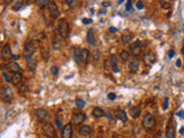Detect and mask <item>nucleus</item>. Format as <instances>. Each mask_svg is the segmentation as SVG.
Returning <instances> with one entry per match:
<instances>
[{"mask_svg":"<svg viewBox=\"0 0 184 138\" xmlns=\"http://www.w3.org/2000/svg\"><path fill=\"white\" fill-rule=\"evenodd\" d=\"M93 55H95V60H99V57H100V55H99V51H98V50L95 51Z\"/></svg>","mask_w":184,"mask_h":138,"instance_id":"nucleus-44","label":"nucleus"},{"mask_svg":"<svg viewBox=\"0 0 184 138\" xmlns=\"http://www.w3.org/2000/svg\"><path fill=\"white\" fill-rule=\"evenodd\" d=\"M106 117L110 120V122H114V116H113V114H110V113H107V114H106Z\"/></svg>","mask_w":184,"mask_h":138,"instance_id":"nucleus-41","label":"nucleus"},{"mask_svg":"<svg viewBox=\"0 0 184 138\" xmlns=\"http://www.w3.org/2000/svg\"><path fill=\"white\" fill-rule=\"evenodd\" d=\"M37 4H38V6L40 8H43V7H45V6H47V5H50L51 2L48 1V0H38L37 1Z\"/></svg>","mask_w":184,"mask_h":138,"instance_id":"nucleus-30","label":"nucleus"},{"mask_svg":"<svg viewBox=\"0 0 184 138\" xmlns=\"http://www.w3.org/2000/svg\"><path fill=\"white\" fill-rule=\"evenodd\" d=\"M176 66H177V67H181V66H182V62H181V60H177V61H176Z\"/></svg>","mask_w":184,"mask_h":138,"instance_id":"nucleus-51","label":"nucleus"},{"mask_svg":"<svg viewBox=\"0 0 184 138\" xmlns=\"http://www.w3.org/2000/svg\"><path fill=\"white\" fill-rule=\"evenodd\" d=\"M133 39V36L131 34H129V32H124V34L122 35V42H123V44H125V45L131 43Z\"/></svg>","mask_w":184,"mask_h":138,"instance_id":"nucleus-23","label":"nucleus"},{"mask_svg":"<svg viewBox=\"0 0 184 138\" xmlns=\"http://www.w3.org/2000/svg\"><path fill=\"white\" fill-rule=\"evenodd\" d=\"M160 4H161V7L163 9H169L171 7V4H170L169 1H161Z\"/></svg>","mask_w":184,"mask_h":138,"instance_id":"nucleus-32","label":"nucleus"},{"mask_svg":"<svg viewBox=\"0 0 184 138\" xmlns=\"http://www.w3.org/2000/svg\"><path fill=\"white\" fill-rule=\"evenodd\" d=\"M75 105H76L78 108H84V107H85V101H84L83 99H76Z\"/></svg>","mask_w":184,"mask_h":138,"instance_id":"nucleus-29","label":"nucleus"},{"mask_svg":"<svg viewBox=\"0 0 184 138\" xmlns=\"http://www.w3.org/2000/svg\"><path fill=\"white\" fill-rule=\"evenodd\" d=\"M130 53L133 57H138L142 54V43L140 42H136V43L131 44L130 46Z\"/></svg>","mask_w":184,"mask_h":138,"instance_id":"nucleus-7","label":"nucleus"},{"mask_svg":"<svg viewBox=\"0 0 184 138\" xmlns=\"http://www.w3.org/2000/svg\"><path fill=\"white\" fill-rule=\"evenodd\" d=\"M120 58H121L122 61H128L130 59V54H129L128 51L123 50V51H121V53H120Z\"/></svg>","mask_w":184,"mask_h":138,"instance_id":"nucleus-28","label":"nucleus"},{"mask_svg":"<svg viewBox=\"0 0 184 138\" xmlns=\"http://www.w3.org/2000/svg\"><path fill=\"white\" fill-rule=\"evenodd\" d=\"M42 57H43L44 60H47L48 57H50V52L47 51V50H43V51H42Z\"/></svg>","mask_w":184,"mask_h":138,"instance_id":"nucleus-37","label":"nucleus"},{"mask_svg":"<svg viewBox=\"0 0 184 138\" xmlns=\"http://www.w3.org/2000/svg\"><path fill=\"white\" fill-rule=\"evenodd\" d=\"M180 134H181V135H184V128H181V129H180Z\"/></svg>","mask_w":184,"mask_h":138,"instance_id":"nucleus-52","label":"nucleus"},{"mask_svg":"<svg viewBox=\"0 0 184 138\" xmlns=\"http://www.w3.org/2000/svg\"><path fill=\"white\" fill-rule=\"evenodd\" d=\"M55 124H57V128H58V129H61V130L63 129V128H62V123H61V121H60L59 119L55 120Z\"/></svg>","mask_w":184,"mask_h":138,"instance_id":"nucleus-38","label":"nucleus"},{"mask_svg":"<svg viewBox=\"0 0 184 138\" xmlns=\"http://www.w3.org/2000/svg\"><path fill=\"white\" fill-rule=\"evenodd\" d=\"M22 80H23L22 73L14 74V75H13V77H12V83H13L14 85H20V84H21V82H22Z\"/></svg>","mask_w":184,"mask_h":138,"instance_id":"nucleus-19","label":"nucleus"},{"mask_svg":"<svg viewBox=\"0 0 184 138\" xmlns=\"http://www.w3.org/2000/svg\"><path fill=\"white\" fill-rule=\"evenodd\" d=\"M131 7H133V2H131V1H128V2H127V6H125L127 10H131Z\"/></svg>","mask_w":184,"mask_h":138,"instance_id":"nucleus-42","label":"nucleus"},{"mask_svg":"<svg viewBox=\"0 0 184 138\" xmlns=\"http://www.w3.org/2000/svg\"><path fill=\"white\" fill-rule=\"evenodd\" d=\"M85 119H86L85 114H83V113H75L73 115V122L75 124H81L84 122Z\"/></svg>","mask_w":184,"mask_h":138,"instance_id":"nucleus-12","label":"nucleus"},{"mask_svg":"<svg viewBox=\"0 0 184 138\" xmlns=\"http://www.w3.org/2000/svg\"><path fill=\"white\" fill-rule=\"evenodd\" d=\"M116 119L120 120L121 122H127L128 115H127V113H125L123 109H118V112H116Z\"/></svg>","mask_w":184,"mask_h":138,"instance_id":"nucleus-21","label":"nucleus"},{"mask_svg":"<svg viewBox=\"0 0 184 138\" xmlns=\"http://www.w3.org/2000/svg\"><path fill=\"white\" fill-rule=\"evenodd\" d=\"M12 59H13V60H17V59H20V55H14V54H13V55H12Z\"/></svg>","mask_w":184,"mask_h":138,"instance_id":"nucleus-50","label":"nucleus"},{"mask_svg":"<svg viewBox=\"0 0 184 138\" xmlns=\"http://www.w3.org/2000/svg\"><path fill=\"white\" fill-rule=\"evenodd\" d=\"M110 5H112V2H110V1H104L103 2L104 7H108V6H110Z\"/></svg>","mask_w":184,"mask_h":138,"instance_id":"nucleus-47","label":"nucleus"},{"mask_svg":"<svg viewBox=\"0 0 184 138\" xmlns=\"http://www.w3.org/2000/svg\"><path fill=\"white\" fill-rule=\"evenodd\" d=\"M22 6H23V1H16V2H15V6H13V9H14V10H17V9H20Z\"/></svg>","mask_w":184,"mask_h":138,"instance_id":"nucleus-36","label":"nucleus"},{"mask_svg":"<svg viewBox=\"0 0 184 138\" xmlns=\"http://www.w3.org/2000/svg\"><path fill=\"white\" fill-rule=\"evenodd\" d=\"M66 4L68 5V7L74 8L77 5V1H73V0H66Z\"/></svg>","mask_w":184,"mask_h":138,"instance_id":"nucleus-35","label":"nucleus"},{"mask_svg":"<svg viewBox=\"0 0 184 138\" xmlns=\"http://www.w3.org/2000/svg\"><path fill=\"white\" fill-rule=\"evenodd\" d=\"M128 69L131 74H136L139 69V61L137 59H131L129 61V66H128Z\"/></svg>","mask_w":184,"mask_h":138,"instance_id":"nucleus-8","label":"nucleus"},{"mask_svg":"<svg viewBox=\"0 0 184 138\" xmlns=\"http://www.w3.org/2000/svg\"><path fill=\"white\" fill-rule=\"evenodd\" d=\"M7 68L9 72H12V73H14V74L22 73V68L20 67L19 63H16V62H10V63H8Z\"/></svg>","mask_w":184,"mask_h":138,"instance_id":"nucleus-11","label":"nucleus"},{"mask_svg":"<svg viewBox=\"0 0 184 138\" xmlns=\"http://www.w3.org/2000/svg\"><path fill=\"white\" fill-rule=\"evenodd\" d=\"M166 137L167 138H174L175 137V128L169 124L168 127H167V130H166Z\"/></svg>","mask_w":184,"mask_h":138,"instance_id":"nucleus-25","label":"nucleus"},{"mask_svg":"<svg viewBox=\"0 0 184 138\" xmlns=\"http://www.w3.org/2000/svg\"><path fill=\"white\" fill-rule=\"evenodd\" d=\"M73 57H74V60H75V62H76L77 65H81L82 62H83V60H82L81 50H78L77 47L73 48Z\"/></svg>","mask_w":184,"mask_h":138,"instance_id":"nucleus-14","label":"nucleus"},{"mask_svg":"<svg viewBox=\"0 0 184 138\" xmlns=\"http://www.w3.org/2000/svg\"><path fill=\"white\" fill-rule=\"evenodd\" d=\"M110 65H112V69H113V72L114 73H118L120 72V68H118V58H116V55H110Z\"/></svg>","mask_w":184,"mask_h":138,"instance_id":"nucleus-15","label":"nucleus"},{"mask_svg":"<svg viewBox=\"0 0 184 138\" xmlns=\"http://www.w3.org/2000/svg\"><path fill=\"white\" fill-rule=\"evenodd\" d=\"M81 53H82V60H83V62H88V59H89V55H90V52H89L88 48H83L81 50Z\"/></svg>","mask_w":184,"mask_h":138,"instance_id":"nucleus-27","label":"nucleus"},{"mask_svg":"<svg viewBox=\"0 0 184 138\" xmlns=\"http://www.w3.org/2000/svg\"><path fill=\"white\" fill-rule=\"evenodd\" d=\"M36 116L37 119L40 121V122H44L45 120L48 117V114H47V112L43 108H39L36 110Z\"/></svg>","mask_w":184,"mask_h":138,"instance_id":"nucleus-13","label":"nucleus"},{"mask_svg":"<svg viewBox=\"0 0 184 138\" xmlns=\"http://www.w3.org/2000/svg\"><path fill=\"white\" fill-rule=\"evenodd\" d=\"M12 51H10V46L8 44H5L2 46V51H1V57L4 60H8L9 58H12Z\"/></svg>","mask_w":184,"mask_h":138,"instance_id":"nucleus-10","label":"nucleus"},{"mask_svg":"<svg viewBox=\"0 0 184 138\" xmlns=\"http://www.w3.org/2000/svg\"><path fill=\"white\" fill-rule=\"evenodd\" d=\"M58 32L62 38H67L69 36V23L66 19H61L58 24Z\"/></svg>","mask_w":184,"mask_h":138,"instance_id":"nucleus-1","label":"nucleus"},{"mask_svg":"<svg viewBox=\"0 0 184 138\" xmlns=\"http://www.w3.org/2000/svg\"><path fill=\"white\" fill-rule=\"evenodd\" d=\"M35 52H36V44L34 42H27L23 47V55L27 59L31 58Z\"/></svg>","mask_w":184,"mask_h":138,"instance_id":"nucleus-3","label":"nucleus"},{"mask_svg":"<svg viewBox=\"0 0 184 138\" xmlns=\"http://www.w3.org/2000/svg\"><path fill=\"white\" fill-rule=\"evenodd\" d=\"M174 55H175V51H173V50L168 51V58H173Z\"/></svg>","mask_w":184,"mask_h":138,"instance_id":"nucleus-45","label":"nucleus"},{"mask_svg":"<svg viewBox=\"0 0 184 138\" xmlns=\"http://www.w3.org/2000/svg\"><path fill=\"white\" fill-rule=\"evenodd\" d=\"M143 60H144L145 65L152 66V65H153V63L155 62V61H156V55H155L154 52L147 51L146 53L144 54V57H143Z\"/></svg>","mask_w":184,"mask_h":138,"instance_id":"nucleus-5","label":"nucleus"},{"mask_svg":"<svg viewBox=\"0 0 184 138\" xmlns=\"http://www.w3.org/2000/svg\"><path fill=\"white\" fill-rule=\"evenodd\" d=\"M142 124H143L144 129H146V130H152V129H153V128L155 127V119H154V116H153L152 114H150V113L145 114V115H144V117H143Z\"/></svg>","mask_w":184,"mask_h":138,"instance_id":"nucleus-2","label":"nucleus"},{"mask_svg":"<svg viewBox=\"0 0 184 138\" xmlns=\"http://www.w3.org/2000/svg\"><path fill=\"white\" fill-rule=\"evenodd\" d=\"M48 10H50V14H51V16L53 17V19L57 17V16L60 14L59 8H58V6H57L54 2H51V4L48 5Z\"/></svg>","mask_w":184,"mask_h":138,"instance_id":"nucleus-16","label":"nucleus"},{"mask_svg":"<svg viewBox=\"0 0 184 138\" xmlns=\"http://www.w3.org/2000/svg\"><path fill=\"white\" fill-rule=\"evenodd\" d=\"M130 115L133 119H137L140 115V107L139 106H133L130 108Z\"/></svg>","mask_w":184,"mask_h":138,"instance_id":"nucleus-22","label":"nucleus"},{"mask_svg":"<svg viewBox=\"0 0 184 138\" xmlns=\"http://www.w3.org/2000/svg\"><path fill=\"white\" fill-rule=\"evenodd\" d=\"M82 22H83L84 24H90V23H92V20H91V19H83Z\"/></svg>","mask_w":184,"mask_h":138,"instance_id":"nucleus-43","label":"nucleus"},{"mask_svg":"<svg viewBox=\"0 0 184 138\" xmlns=\"http://www.w3.org/2000/svg\"><path fill=\"white\" fill-rule=\"evenodd\" d=\"M2 77L5 78V81H6L7 83H10V82H12V77H10V76L8 75L7 72H5V70L2 72Z\"/></svg>","mask_w":184,"mask_h":138,"instance_id":"nucleus-33","label":"nucleus"},{"mask_svg":"<svg viewBox=\"0 0 184 138\" xmlns=\"http://www.w3.org/2000/svg\"><path fill=\"white\" fill-rule=\"evenodd\" d=\"M91 131H92V129L89 125H81L78 128V134L82 136H89L91 134Z\"/></svg>","mask_w":184,"mask_h":138,"instance_id":"nucleus-18","label":"nucleus"},{"mask_svg":"<svg viewBox=\"0 0 184 138\" xmlns=\"http://www.w3.org/2000/svg\"><path fill=\"white\" fill-rule=\"evenodd\" d=\"M1 97H2V99L5 100V101H10V100H13V90L10 89L9 87H4L1 89Z\"/></svg>","mask_w":184,"mask_h":138,"instance_id":"nucleus-6","label":"nucleus"},{"mask_svg":"<svg viewBox=\"0 0 184 138\" xmlns=\"http://www.w3.org/2000/svg\"><path fill=\"white\" fill-rule=\"evenodd\" d=\"M136 7L138 8V9H143V8H144V4H143L142 1H137V4H136Z\"/></svg>","mask_w":184,"mask_h":138,"instance_id":"nucleus-39","label":"nucleus"},{"mask_svg":"<svg viewBox=\"0 0 184 138\" xmlns=\"http://www.w3.org/2000/svg\"><path fill=\"white\" fill-rule=\"evenodd\" d=\"M107 97H108V99H110V100H114V99L116 98V95H115V93H113V92H110V93H108Z\"/></svg>","mask_w":184,"mask_h":138,"instance_id":"nucleus-40","label":"nucleus"},{"mask_svg":"<svg viewBox=\"0 0 184 138\" xmlns=\"http://www.w3.org/2000/svg\"><path fill=\"white\" fill-rule=\"evenodd\" d=\"M110 32H112V34L116 32V28H114V27H110Z\"/></svg>","mask_w":184,"mask_h":138,"instance_id":"nucleus-49","label":"nucleus"},{"mask_svg":"<svg viewBox=\"0 0 184 138\" xmlns=\"http://www.w3.org/2000/svg\"><path fill=\"white\" fill-rule=\"evenodd\" d=\"M42 130H43V134H44L47 138H55V130H54V128H53L52 124H50V123L43 124Z\"/></svg>","mask_w":184,"mask_h":138,"instance_id":"nucleus-4","label":"nucleus"},{"mask_svg":"<svg viewBox=\"0 0 184 138\" xmlns=\"http://www.w3.org/2000/svg\"><path fill=\"white\" fill-rule=\"evenodd\" d=\"M92 114H93V116L95 117H103V116H106V114H105V112H104L101 108H99V107H96V108H93V112H92Z\"/></svg>","mask_w":184,"mask_h":138,"instance_id":"nucleus-26","label":"nucleus"},{"mask_svg":"<svg viewBox=\"0 0 184 138\" xmlns=\"http://www.w3.org/2000/svg\"><path fill=\"white\" fill-rule=\"evenodd\" d=\"M27 65H28V68H29L31 72H34L37 68V60L35 58H28L27 59Z\"/></svg>","mask_w":184,"mask_h":138,"instance_id":"nucleus-20","label":"nucleus"},{"mask_svg":"<svg viewBox=\"0 0 184 138\" xmlns=\"http://www.w3.org/2000/svg\"><path fill=\"white\" fill-rule=\"evenodd\" d=\"M61 136H62V138L73 137V127H72V123H68L65 125V128L61 130Z\"/></svg>","mask_w":184,"mask_h":138,"instance_id":"nucleus-9","label":"nucleus"},{"mask_svg":"<svg viewBox=\"0 0 184 138\" xmlns=\"http://www.w3.org/2000/svg\"><path fill=\"white\" fill-rule=\"evenodd\" d=\"M182 52H183V54H184V47H183V51H182Z\"/></svg>","mask_w":184,"mask_h":138,"instance_id":"nucleus-53","label":"nucleus"},{"mask_svg":"<svg viewBox=\"0 0 184 138\" xmlns=\"http://www.w3.org/2000/svg\"><path fill=\"white\" fill-rule=\"evenodd\" d=\"M163 108H165V109L168 108V98H166V99H165V104H163Z\"/></svg>","mask_w":184,"mask_h":138,"instance_id":"nucleus-46","label":"nucleus"},{"mask_svg":"<svg viewBox=\"0 0 184 138\" xmlns=\"http://www.w3.org/2000/svg\"><path fill=\"white\" fill-rule=\"evenodd\" d=\"M51 74L53 76H57L58 74H59V68L57 67V66H52L51 67Z\"/></svg>","mask_w":184,"mask_h":138,"instance_id":"nucleus-34","label":"nucleus"},{"mask_svg":"<svg viewBox=\"0 0 184 138\" xmlns=\"http://www.w3.org/2000/svg\"><path fill=\"white\" fill-rule=\"evenodd\" d=\"M86 40H88V43L90 45H92V46H96V37H95V32H93V30L90 29L88 31V35H86Z\"/></svg>","mask_w":184,"mask_h":138,"instance_id":"nucleus-17","label":"nucleus"},{"mask_svg":"<svg viewBox=\"0 0 184 138\" xmlns=\"http://www.w3.org/2000/svg\"><path fill=\"white\" fill-rule=\"evenodd\" d=\"M52 46H53V48H54V50H60V48H61V46H62V39H61L60 37H54Z\"/></svg>","mask_w":184,"mask_h":138,"instance_id":"nucleus-24","label":"nucleus"},{"mask_svg":"<svg viewBox=\"0 0 184 138\" xmlns=\"http://www.w3.org/2000/svg\"><path fill=\"white\" fill-rule=\"evenodd\" d=\"M177 115H178L180 117H184V110L183 109H181V110L177 113Z\"/></svg>","mask_w":184,"mask_h":138,"instance_id":"nucleus-48","label":"nucleus"},{"mask_svg":"<svg viewBox=\"0 0 184 138\" xmlns=\"http://www.w3.org/2000/svg\"><path fill=\"white\" fill-rule=\"evenodd\" d=\"M27 91H28V85H27V84H20V85H19V92L25 93Z\"/></svg>","mask_w":184,"mask_h":138,"instance_id":"nucleus-31","label":"nucleus"}]
</instances>
